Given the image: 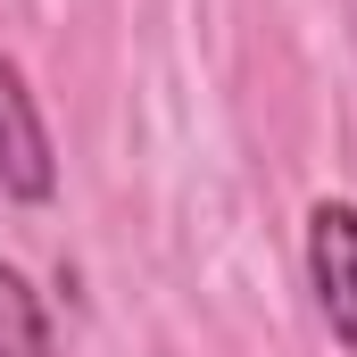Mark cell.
Here are the masks:
<instances>
[{
	"instance_id": "6da1fadb",
	"label": "cell",
	"mask_w": 357,
	"mask_h": 357,
	"mask_svg": "<svg viewBox=\"0 0 357 357\" xmlns=\"http://www.w3.org/2000/svg\"><path fill=\"white\" fill-rule=\"evenodd\" d=\"M0 191L25 199V208H42V199L59 191L50 125H42V108H33V91H25V67H17L8 50H0Z\"/></svg>"
},
{
	"instance_id": "7a4b0ae2",
	"label": "cell",
	"mask_w": 357,
	"mask_h": 357,
	"mask_svg": "<svg viewBox=\"0 0 357 357\" xmlns=\"http://www.w3.org/2000/svg\"><path fill=\"white\" fill-rule=\"evenodd\" d=\"M307 282L324 299V324L333 341L357 349V208L349 199H324L307 216Z\"/></svg>"
},
{
	"instance_id": "3957f363",
	"label": "cell",
	"mask_w": 357,
	"mask_h": 357,
	"mask_svg": "<svg viewBox=\"0 0 357 357\" xmlns=\"http://www.w3.org/2000/svg\"><path fill=\"white\" fill-rule=\"evenodd\" d=\"M0 357H50V316L8 258H0Z\"/></svg>"
}]
</instances>
